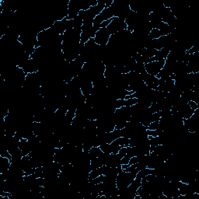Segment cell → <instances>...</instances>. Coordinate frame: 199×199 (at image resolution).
Wrapping results in <instances>:
<instances>
[{"label": "cell", "instance_id": "1", "mask_svg": "<svg viewBox=\"0 0 199 199\" xmlns=\"http://www.w3.org/2000/svg\"><path fill=\"white\" fill-rule=\"evenodd\" d=\"M137 173L126 172L125 170L121 171L116 177V185L119 191L126 189L136 177Z\"/></svg>", "mask_w": 199, "mask_h": 199}, {"label": "cell", "instance_id": "2", "mask_svg": "<svg viewBox=\"0 0 199 199\" xmlns=\"http://www.w3.org/2000/svg\"><path fill=\"white\" fill-rule=\"evenodd\" d=\"M111 35L115 34L117 33L122 31L124 30H127V24L125 23V20L121 17L114 16L111 20V23L106 27Z\"/></svg>", "mask_w": 199, "mask_h": 199}, {"label": "cell", "instance_id": "3", "mask_svg": "<svg viewBox=\"0 0 199 199\" xmlns=\"http://www.w3.org/2000/svg\"><path fill=\"white\" fill-rule=\"evenodd\" d=\"M166 59H161L158 61H153L145 65V69L147 73L156 76L165 65Z\"/></svg>", "mask_w": 199, "mask_h": 199}, {"label": "cell", "instance_id": "4", "mask_svg": "<svg viewBox=\"0 0 199 199\" xmlns=\"http://www.w3.org/2000/svg\"><path fill=\"white\" fill-rule=\"evenodd\" d=\"M111 37V34L108 32L107 28H100L94 37L96 44L99 46H107L109 39Z\"/></svg>", "mask_w": 199, "mask_h": 199}, {"label": "cell", "instance_id": "5", "mask_svg": "<svg viewBox=\"0 0 199 199\" xmlns=\"http://www.w3.org/2000/svg\"><path fill=\"white\" fill-rule=\"evenodd\" d=\"M89 156L90 157V160L94 158H98L103 154V152L101 151L100 146H93L89 150Z\"/></svg>", "mask_w": 199, "mask_h": 199}, {"label": "cell", "instance_id": "6", "mask_svg": "<svg viewBox=\"0 0 199 199\" xmlns=\"http://www.w3.org/2000/svg\"><path fill=\"white\" fill-rule=\"evenodd\" d=\"M149 37H150V38L152 40H155V39H158L160 37H162V33H161L160 30L159 29H156V28H153V30H151L149 34Z\"/></svg>", "mask_w": 199, "mask_h": 199}, {"label": "cell", "instance_id": "7", "mask_svg": "<svg viewBox=\"0 0 199 199\" xmlns=\"http://www.w3.org/2000/svg\"><path fill=\"white\" fill-rule=\"evenodd\" d=\"M100 148H101V151H102L104 153H106V154H111V146H110V144H109V143H104V144L100 145Z\"/></svg>", "mask_w": 199, "mask_h": 199}, {"label": "cell", "instance_id": "8", "mask_svg": "<svg viewBox=\"0 0 199 199\" xmlns=\"http://www.w3.org/2000/svg\"><path fill=\"white\" fill-rule=\"evenodd\" d=\"M159 121H153L149 124V125L148 127H146L147 130H157L158 128H159Z\"/></svg>", "mask_w": 199, "mask_h": 199}, {"label": "cell", "instance_id": "9", "mask_svg": "<svg viewBox=\"0 0 199 199\" xmlns=\"http://www.w3.org/2000/svg\"><path fill=\"white\" fill-rule=\"evenodd\" d=\"M187 104H188V106H189L192 110H194V111H195V110H197V109L198 108V104L194 101H188V102H187Z\"/></svg>", "mask_w": 199, "mask_h": 199}, {"label": "cell", "instance_id": "10", "mask_svg": "<svg viewBox=\"0 0 199 199\" xmlns=\"http://www.w3.org/2000/svg\"><path fill=\"white\" fill-rule=\"evenodd\" d=\"M130 157L129 156L125 155V156L123 157V158H121V165H123V164H129V161H130Z\"/></svg>", "mask_w": 199, "mask_h": 199}, {"label": "cell", "instance_id": "11", "mask_svg": "<svg viewBox=\"0 0 199 199\" xmlns=\"http://www.w3.org/2000/svg\"><path fill=\"white\" fill-rule=\"evenodd\" d=\"M111 20H112V19H110V20H105V21H104V22L102 23L101 24V28H106L107 26H108L110 23H111Z\"/></svg>", "mask_w": 199, "mask_h": 199}]
</instances>
